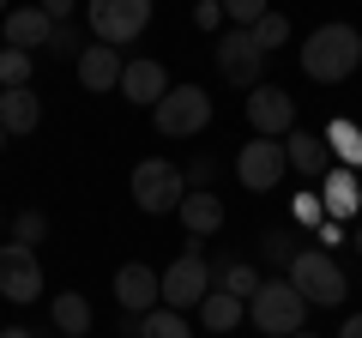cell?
<instances>
[{
	"mask_svg": "<svg viewBox=\"0 0 362 338\" xmlns=\"http://www.w3.org/2000/svg\"><path fill=\"white\" fill-rule=\"evenodd\" d=\"M247 30H254V42H259V49H284V42H290V18L284 13H266V18H259V25H247Z\"/></svg>",
	"mask_w": 362,
	"mask_h": 338,
	"instance_id": "cell-26",
	"label": "cell"
},
{
	"mask_svg": "<svg viewBox=\"0 0 362 338\" xmlns=\"http://www.w3.org/2000/svg\"><path fill=\"white\" fill-rule=\"evenodd\" d=\"M181 175H187V187H211V175H218V163H211V157H206V151H199V157H194V163L181 169Z\"/></svg>",
	"mask_w": 362,
	"mask_h": 338,
	"instance_id": "cell-30",
	"label": "cell"
},
{
	"mask_svg": "<svg viewBox=\"0 0 362 338\" xmlns=\"http://www.w3.org/2000/svg\"><path fill=\"white\" fill-rule=\"evenodd\" d=\"M115 91L127 97V103H139V109H151L157 97L169 91V73H163V66L151 61V54H133V61L121 66V85H115Z\"/></svg>",
	"mask_w": 362,
	"mask_h": 338,
	"instance_id": "cell-14",
	"label": "cell"
},
{
	"mask_svg": "<svg viewBox=\"0 0 362 338\" xmlns=\"http://www.w3.org/2000/svg\"><path fill=\"white\" fill-rule=\"evenodd\" d=\"M242 109H247V127H254L259 139H284V133L296 127V97L278 91V85H254Z\"/></svg>",
	"mask_w": 362,
	"mask_h": 338,
	"instance_id": "cell-11",
	"label": "cell"
},
{
	"mask_svg": "<svg viewBox=\"0 0 362 338\" xmlns=\"http://www.w3.org/2000/svg\"><path fill=\"white\" fill-rule=\"evenodd\" d=\"M30 73H37V61H30L25 49H0V91H13V85H30Z\"/></svg>",
	"mask_w": 362,
	"mask_h": 338,
	"instance_id": "cell-25",
	"label": "cell"
},
{
	"mask_svg": "<svg viewBox=\"0 0 362 338\" xmlns=\"http://www.w3.org/2000/svg\"><path fill=\"white\" fill-rule=\"evenodd\" d=\"M284 278H290V290H296L308 308H338L344 302V266L332 260V254H320V247H296V260L284 266Z\"/></svg>",
	"mask_w": 362,
	"mask_h": 338,
	"instance_id": "cell-2",
	"label": "cell"
},
{
	"mask_svg": "<svg viewBox=\"0 0 362 338\" xmlns=\"http://www.w3.org/2000/svg\"><path fill=\"white\" fill-rule=\"evenodd\" d=\"M0 151H6V127H0Z\"/></svg>",
	"mask_w": 362,
	"mask_h": 338,
	"instance_id": "cell-39",
	"label": "cell"
},
{
	"mask_svg": "<svg viewBox=\"0 0 362 338\" xmlns=\"http://www.w3.org/2000/svg\"><path fill=\"white\" fill-rule=\"evenodd\" d=\"M290 338H314V332H290Z\"/></svg>",
	"mask_w": 362,
	"mask_h": 338,
	"instance_id": "cell-40",
	"label": "cell"
},
{
	"mask_svg": "<svg viewBox=\"0 0 362 338\" xmlns=\"http://www.w3.org/2000/svg\"><path fill=\"white\" fill-rule=\"evenodd\" d=\"M49 314H54V326H61V338H85L90 332V302L78 296V290H61V296L49 302Z\"/></svg>",
	"mask_w": 362,
	"mask_h": 338,
	"instance_id": "cell-22",
	"label": "cell"
},
{
	"mask_svg": "<svg viewBox=\"0 0 362 338\" xmlns=\"http://www.w3.org/2000/svg\"><path fill=\"white\" fill-rule=\"evenodd\" d=\"M206 290H211V266H206V254H199V242L187 235V247H181L175 260L163 266V278H157V302L175 308V314H187V308L206 302Z\"/></svg>",
	"mask_w": 362,
	"mask_h": 338,
	"instance_id": "cell-3",
	"label": "cell"
},
{
	"mask_svg": "<svg viewBox=\"0 0 362 338\" xmlns=\"http://www.w3.org/2000/svg\"><path fill=\"white\" fill-rule=\"evenodd\" d=\"M85 25H90L97 42L127 49V42H139L145 25H151V0H85Z\"/></svg>",
	"mask_w": 362,
	"mask_h": 338,
	"instance_id": "cell-6",
	"label": "cell"
},
{
	"mask_svg": "<svg viewBox=\"0 0 362 338\" xmlns=\"http://www.w3.org/2000/svg\"><path fill=\"white\" fill-rule=\"evenodd\" d=\"M290 211H296V223H302V230L326 218V211H320V199H314V194H296V206H290Z\"/></svg>",
	"mask_w": 362,
	"mask_h": 338,
	"instance_id": "cell-31",
	"label": "cell"
},
{
	"mask_svg": "<svg viewBox=\"0 0 362 338\" xmlns=\"http://www.w3.org/2000/svg\"><path fill=\"white\" fill-rule=\"evenodd\" d=\"M320 211L332 223H350L362 211V169H344V163H332L320 175Z\"/></svg>",
	"mask_w": 362,
	"mask_h": 338,
	"instance_id": "cell-12",
	"label": "cell"
},
{
	"mask_svg": "<svg viewBox=\"0 0 362 338\" xmlns=\"http://www.w3.org/2000/svg\"><path fill=\"white\" fill-rule=\"evenodd\" d=\"M338 338H362V314H350V320L338 326Z\"/></svg>",
	"mask_w": 362,
	"mask_h": 338,
	"instance_id": "cell-36",
	"label": "cell"
},
{
	"mask_svg": "<svg viewBox=\"0 0 362 338\" xmlns=\"http://www.w3.org/2000/svg\"><path fill=\"white\" fill-rule=\"evenodd\" d=\"M259 260H266V266H290V260H296L290 230H266V235H259Z\"/></svg>",
	"mask_w": 362,
	"mask_h": 338,
	"instance_id": "cell-27",
	"label": "cell"
},
{
	"mask_svg": "<svg viewBox=\"0 0 362 338\" xmlns=\"http://www.w3.org/2000/svg\"><path fill=\"white\" fill-rule=\"evenodd\" d=\"M133 206L145 211V218H169V211L181 206V194H187V175H181L175 163H163V157H145V163H133Z\"/></svg>",
	"mask_w": 362,
	"mask_h": 338,
	"instance_id": "cell-7",
	"label": "cell"
},
{
	"mask_svg": "<svg viewBox=\"0 0 362 338\" xmlns=\"http://www.w3.org/2000/svg\"><path fill=\"white\" fill-rule=\"evenodd\" d=\"M0 127H6V139H13V133H37V127H42V103H37L30 85L0 91Z\"/></svg>",
	"mask_w": 362,
	"mask_h": 338,
	"instance_id": "cell-19",
	"label": "cell"
},
{
	"mask_svg": "<svg viewBox=\"0 0 362 338\" xmlns=\"http://www.w3.org/2000/svg\"><path fill=\"white\" fill-rule=\"evenodd\" d=\"M247 314L242 296H230V290H206V302H199V320H206V332H235Z\"/></svg>",
	"mask_w": 362,
	"mask_h": 338,
	"instance_id": "cell-20",
	"label": "cell"
},
{
	"mask_svg": "<svg viewBox=\"0 0 362 338\" xmlns=\"http://www.w3.org/2000/svg\"><path fill=\"white\" fill-rule=\"evenodd\" d=\"M338 242H344V223H332V218H320V254H332Z\"/></svg>",
	"mask_w": 362,
	"mask_h": 338,
	"instance_id": "cell-34",
	"label": "cell"
},
{
	"mask_svg": "<svg viewBox=\"0 0 362 338\" xmlns=\"http://www.w3.org/2000/svg\"><path fill=\"white\" fill-rule=\"evenodd\" d=\"M218 6H223V18H230V25H259V18H266L272 13V6H266V0H218Z\"/></svg>",
	"mask_w": 362,
	"mask_h": 338,
	"instance_id": "cell-28",
	"label": "cell"
},
{
	"mask_svg": "<svg viewBox=\"0 0 362 338\" xmlns=\"http://www.w3.org/2000/svg\"><path fill=\"white\" fill-rule=\"evenodd\" d=\"M259 284H266V278H259L254 272V260H235V254H223V260H218V272H211V290H230V296H254V290Z\"/></svg>",
	"mask_w": 362,
	"mask_h": 338,
	"instance_id": "cell-21",
	"label": "cell"
},
{
	"mask_svg": "<svg viewBox=\"0 0 362 338\" xmlns=\"http://www.w3.org/2000/svg\"><path fill=\"white\" fill-rule=\"evenodd\" d=\"M133 332H139V338H194V326L181 320L175 308H163V302H157L151 314H139V320H133Z\"/></svg>",
	"mask_w": 362,
	"mask_h": 338,
	"instance_id": "cell-24",
	"label": "cell"
},
{
	"mask_svg": "<svg viewBox=\"0 0 362 338\" xmlns=\"http://www.w3.org/2000/svg\"><path fill=\"white\" fill-rule=\"evenodd\" d=\"M326 151H332V163L362 169V127L356 121H332V127H326Z\"/></svg>",
	"mask_w": 362,
	"mask_h": 338,
	"instance_id": "cell-23",
	"label": "cell"
},
{
	"mask_svg": "<svg viewBox=\"0 0 362 338\" xmlns=\"http://www.w3.org/2000/svg\"><path fill=\"white\" fill-rule=\"evenodd\" d=\"M0 18H6V0H0Z\"/></svg>",
	"mask_w": 362,
	"mask_h": 338,
	"instance_id": "cell-41",
	"label": "cell"
},
{
	"mask_svg": "<svg viewBox=\"0 0 362 338\" xmlns=\"http://www.w3.org/2000/svg\"><path fill=\"white\" fill-rule=\"evenodd\" d=\"M362 66V30L356 25H320L302 37V73L314 85H338Z\"/></svg>",
	"mask_w": 362,
	"mask_h": 338,
	"instance_id": "cell-1",
	"label": "cell"
},
{
	"mask_svg": "<svg viewBox=\"0 0 362 338\" xmlns=\"http://www.w3.org/2000/svg\"><path fill=\"white\" fill-rule=\"evenodd\" d=\"M0 338H30V332H25V326H6V332H0Z\"/></svg>",
	"mask_w": 362,
	"mask_h": 338,
	"instance_id": "cell-37",
	"label": "cell"
},
{
	"mask_svg": "<svg viewBox=\"0 0 362 338\" xmlns=\"http://www.w3.org/2000/svg\"><path fill=\"white\" fill-rule=\"evenodd\" d=\"M121 66H127V54L109 49V42H90V49H78V85L97 97H109L121 85Z\"/></svg>",
	"mask_w": 362,
	"mask_h": 338,
	"instance_id": "cell-13",
	"label": "cell"
},
{
	"mask_svg": "<svg viewBox=\"0 0 362 338\" xmlns=\"http://www.w3.org/2000/svg\"><path fill=\"white\" fill-rule=\"evenodd\" d=\"M194 25L199 30H218L223 25V6H218V0H199V6H194Z\"/></svg>",
	"mask_w": 362,
	"mask_h": 338,
	"instance_id": "cell-32",
	"label": "cell"
},
{
	"mask_svg": "<svg viewBox=\"0 0 362 338\" xmlns=\"http://www.w3.org/2000/svg\"><path fill=\"white\" fill-rule=\"evenodd\" d=\"M115 302L127 314H151L157 308V272H151V266H139V260H127L115 272Z\"/></svg>",
	"mask_w": 362,
	"mask_h": 338,
	"instance_id": "cell-18",
	"label": "cell"
},
{
	"mask_svg": "<svg viewBox=\"0 0 362 338\" xmlns=\"http://www.w3.org/2000/svg\"><path fill=\"white\" fill-rule=\"evenodd\" d=\"M49 49H73V54H78V49H85V37H78L73 25H54V37H49Z\"/></svg>",
	"mask_w": 362,
	"mask_h": 338,
	"instance_id": "cell-33",
	"label": "cell"
},
{
	"mask_svg": "<svg viewBox=\"0 0 362 338\" xmlns=\"http://www.w3.org/2000/svg\"><path fill=\"white\" fill-rule=\"evenodd\" d=\"M42 235H49V218H42V211H18V218H13V242L37 247Z\"/></svg>",
	"mask_w": 362,
	"mask_h": 338,
	"instance_id": "cell-29",
	"label": "cell"
},
{
	"mask_svg": "<svg viewBox=\"0 0 362 338\" xmlns=\"http://www.w3.org/2000/svg\"><path fill=\"white\" fill-rule=\"evenodd\" d=\"M0 296H6V302H37V296H42L37 247H25V242H0Z\"/></svg>",
	"mask_w": 362,
	"mask_h": 338,
	"instance_id": "cell-10",
	"label": "cell"
},
{
	"mask_svg": "<svg viewBox=\"0 0 362 338\" xmlns=\"http://www.w3.org/2000/svg\"><path fill=\"white\" fill-rule=\"evenodd\" d=\"M54 37V18L42 6H6V49H49Z\"/></svg>",
	"mask_w": 362,
	"mask_h": 338,
	"instance_id": "cell-17",
	"label": "cell"
},
{
	"mask_svg": "<svg viewBox=\"0 0 362 338\" xmlns=\"http://www.w3.org/2000/svg\"><path fill=\"white\" fill-rule=\"evenodd\" d=\"M259 66H266V49L254 42V30L230 25V30H223V42H218V73L230 78V85H242V91H254V85H259Z\"/></svg>",
	"mask_w": 362,
	"mask_h": 338,
	"instance_id": "cell-9",
	"label": "cell"
},
{
	"mask_svg": "<svg viewBox=\"0 0 362 338\" xmlns=\"http://www.w3.org/2000/svg\"><path fill=\"white\" fill-rule=\"evenodd\" d=\"M175 218H181V230L194 235V242H206V235L223 230V199L211 194V187H187L181 206H175Z\"/></svg>",
	"mask_w": 362,
	"mask_h": 338,
	"instance_id": "cell-15",
	"label": "cell"
},
{
	"mask_svg": "<svg viewBox=\"0 0 362 338\" xmlns=\"http://www.w3.org/2000/svg\"><path fill=\"white\" fill-rule=\"evenodd\" d=\"M284 163L296 169L302 182H320L326 169H332V151H326V133H308V127L296 133V127H290V133H284Z\"/></svg>",
	"mask_w": 362,
	"mask_h": 338,
	"instance_id": "cell-16",
	"label": "cell"
},
{
	"mask_svg": "<svg viewBox=\"0 0 362 338\" xmlns=\"http://www.w3.org/2000/svg\"><path fill=\"white\" fill-rule=\"evenodd\" d=\"M247 314H254V326L266 338H290V332H302V320H308V302L290 290V278H266V284L247 296Z\"/></svg>",
	"mask_w": 362,
	"mask_h": 338,
	"instance_id": "cell-5",
	"label": "cell"
},
{
	"mask_svg": "<svg viewBox=\"0 0 362 338\" xmlns=\"http://www.w3.org/2000/svg\"><path fill=\"white\" fill-rule=\"evenodd\" d=\"M235 175H242V187L247 194H272V187L290 175V163H284V139H247L242 151H235Z\"/></svg>",
	"mask_w": 362,
	"mask_h": 338,
	"instance_id": "cell-8",
	"label": "cell"
},
{
	"mask_svg": "<svg viewBox=\"0 0 362 338\" xmlns=\"http://www.w3.org/2000/svg\"><path fill=\"white\" fill-rule=\"evenodd\" d=\"M151 121H157L163 139H194V133L211 127V97L199 91V85H169L151 103Z\"/></svg>",
	"mask_w": 362,
	"mask_h": 338,
	"instance_id": "cell-4",
	"label": "cell"
},
{
	"mask_svg": "<svg viewBox=\"0 0 362 338\" xmlns=\"http://www.w3.org/2000/svg\"><path fill=\"white\" fill-rule=\"evenodd\" d=\"M356 254H362V223H356Z\"/></svg>",
	"mask_w": 362,
	"mask_h": 338,
	"instance_id": "cell-38",
	"label": "cell"
},
{
	"mask_svg": "<svg viewBox=\"0 0 362 338\" xmlns=\"http://www.w3.org/2000/svg\"><path fill=\"white\" fill-rule=\"evenodd\" d=\"M37 6H42V13L54 18V25H66V18H73V6H78V0H37Z\"/></svg>",
	"mask_w": 362,
	"mask_h": 338,
	"instance_id": "cell-35",
	"label": "cell"
}]
</instances>
